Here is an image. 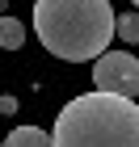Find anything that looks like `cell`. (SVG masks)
Returning a JSON list of instances; mask_svg holds the SVG:
<instances>
[{"label":"cell","mask_w":139,"mask_h":147,"mask_svg":"<svg viewBox=\"0 0 139 147\" xmlns=\"http://www.w3.org/2000/svg\"><path fill=\"white\" fill-rule=\"evenodd\" d=\"M114 21L118 13L110 9V0H38L34 4L38 42L68 63L105 55L114 38Z\"/></svg>","instance_id":"6da1fadb"},{"label":"cell","mask_w":139,"mask_h":147,"mask_svg":"<svg viewBox=\"0 0 139 147\" xmlns=\"http://www.w3.org/2000/svg\"><path fill=\"white\" fill-rule=\"evenodd\" d=\"M55 147H139V101L114 92L72 97L51 130Z\"/></svg>","instance_id":"7a4b0ae2"},{"label":"cell","mask_w":139,"mask_h":147,"mask_svg":"<svg viewBox=\"0 0 139 147\" xmlns=\"http://www.w3.org/2000/svg\"><path fill=\"white\" fill-rule=\"evenodd\" d=\"M93 84L114 97H139V59L131 51H105L93 59Z\"/></svg>","instance_id":"3957f363"},{"label":"cell","mask_w":139,"mask_h":147,"mask_svg":"<svg viewBox=\"0 0 139 147\" xmlns=\"http://www.w3.org/2000/svg\"><path fill=\"white\" fill-rule=\"evenodd\" d=\"M4 147H55V139L46 135V130H38V126H17L4 139Z\"/></svg>","instance_id":"277c9868"},{"label":"cell","mask_w":139,"mask_h":147,"mask_svg":"<svg viewBox=\"0 0 139 147\" xmlns=\"http://www.w3.org/2000/svg\"><path fill=\"white\" fill-rule=\"evenodd\" d=\"M25 46V25L17 17H0V51H21Z\"/></svg>","instance_id":"5b68a950"},{"label":"cell","mask_w":139,"mask_h":147,"mask_svg":"<svg viewBox=\"0 0 139 147\" xmlns=\"http://www.w3.org/2000/svg\"><path fill=\"white\" fill-rule=\"evenodd\" d=\"M114 34L122 38L127 46H139V9H135V13H118V21H114Z\"/></svg>","instance_id":"8992f818"},{"label":"cell","mask_w":139,"mask_h":147,"mask_svg":"<svg viewBox=\"0 0 139 147\" xmlns=\"http://www.w3.org/2000/svg\"><path fill=\"white\" fill-rule=\"evenodd\" d=\"M0 113H17V97L4 92V97H0Z\"/></svg>","instance_id":"52a82bcc"},{"label":"cell","mask_w":139,"mask_h":147,"mask_svg":"<svg viewBox=\"0 0 139 147\" xmlns=\"http://www.w3.org/2000/svg\"><path fill=\"white\" fill-rule=\"evenodd\" d=\"M131 4H135V9H139V0H131Z\"/></svg>","instance_id":"ba28073f"},{"label":"cell","mask_w":139,"mask_h":147,"mask_svg":"<svg viewBox=\"0 0 139 147\" xmlns=\"http://www.w3.org/2000/svg\"><path fill=\"white\" fill-rule=\"evenodd\" d=\"M0 147H4V143H0Z\"/></svg>","instance_id":"9c48e42d"}]
</instances>
